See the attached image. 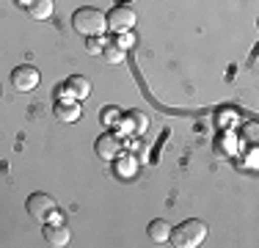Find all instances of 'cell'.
Here are the masks:
<instances>
[{
	"instance_id": "obj_1",
	"label": "cell",
	"mask_w": 259,
	"mask_h": 248,
	"mask_svg": "<svg viewBox=\"0 0 259 248\" xmlns=\"http://www.w3.org/2000/svg\"><path fill=\"white\" fill-rule=\"evenodd\" d=\"M207 240V223L199 218H188L182 221L177 229H171L168 243L177 248H199Z\"/></svg>"
},
{
	"instance_id": "obj_2",
	"label": "cell",
	"mask_w": 259,
	"mask_h": 248,
	"mask_svg": "<svg viewBox=\"0 0 259 248\" xmlns=\"http://www.w3.org/2000/svg\"><path fill=\"white\" fill-rule=\"evenodd\" d=\"M72 28L77 30L80 36H102L108 30V22H105V14L94 6H83L72 14Z\"/></svg>"
},
{
	"instance_id": "obj_3",
	"label": "cell",
	"mask_w": 259,
	"mask_h": 248,
	"mask_svg": "<svg viewBox=\"0 0 259 248\" xmlns=\"http://www.w3.org/2000/svg\"><path fill=\"white\" fill-rule=\"evenodd\" d=\"M39 80H41V74L33 64L14 66V72H11V86H14L20 94H30L33 89H39Z\"/></svg>"
},
{
	"instance_id": "obj_4",
	"label": "cell",
	"mask_w": 259,
	"mask_h": 248,
	"mask_svg": "<svg viewBox=\"0 0 259 248\" xmlns=\"http://www.w3.org/2000/svg\"><path fill=\"white\" fill-rule=\"evenodd\" d=\"M25 207H28L30 218L39 221V223H45V221H50L53 215H55V198L50 193H30Z\"/></svg>"
},
{
	"instance_id": "obj_5",
	"label": "cell",
	"mask_w": 259,
	"mask_h": 248,
	"mask_svg": "<svg viewBox=\"0 0 259 248\" xmlns=\"http://www.w3.org/2000/svg\"><path fill=\"white\" fill-rule=\"evenodd\" d=\"M135 11L130 9V6H113V9L105 14V22H108V28L113 30V33H127V30L135 28Z\"/></svg>"
},
{
	"instance_id": "obj_6",
	"label": "cell",
	"mask_w": 259,
	"mask_h": 248,
	"mask_svg": "<svg viewBox=\"0 0 259 248\" xmlns=\"http://www.w3.org/2000/svg\"><path fill=\"white\" fill-rule=\"evenodd\" d=\"M45 240H47V245H53V248H64V245H69L72 232H69V226H66V223L58 218V213H55L53 218L45 223Z\"/></svg>"
},
{
	"instance_id": "obj_7",
	"label": "cell",
	"mask_w": 259,
	"mask_h": 248,
	"mask_svg": "<svg viewBox=\"0 0 259 248\" xmlns=\"http://www.w3.org/2000/svg\"><path fill=\"white\" fill-rule=\"evenodd\" d=\"M94 152L100 154L102 160H108V163H110V160H113L116 154L121 152V141H119V135H116V133H102L100 138H97V144H94Z\"/></svg>"
},
{
	"instance_id": "obj_8",
	"label": "cell",
	"mask_w": 259,
	"mask_h": 248,
	"mask_svg": "<svg viewBox=\"0 0 259 248\" xmlns=\"http://www.w3.org/2000/svg\"><path fill=\"white\" fill-rule=\"evenodd\" d=\"M53 11H55L53 0H25V14L30 17V20H36V22L50 20Z\"/></svg>"
},
{
	"instance_id": "obj_9",
	"label": "cell",
	"mask_w": 259,
	"mask_h": 248,
	"mask_svg": "<svg viewBox=\"0 0 259 248\" xmlns=\"http://www.w3.org/2000/svg\"><path fill=\"white\" fill-rule=\"evenodd\" d=\"M64 89L69 91L72 99H85L91 94V80L85 77V74H72V77H66Z\"/></svg>"
},
{
	"instance_id": "obj_10",
	"label": "cell",
	"mask_w": 259,
	"mask_h": 248,
	"mask_svg": "<svg viewBox=\"0 0 259 248\" xmlns=\"http://www.w3.org/2000/svg\"><path fill=\"white\" fill-rule=\"evenodd\" d=\"M55 119L58 121H66V124H72V121H77L80 116H83V110H80V105L77 102H72V99H58L55 102Z\"/></svg>"
},
{
	"instance_id": "obj_11",
	"label": "cell",
	"mask_w": 259,
	"mask_h": 248,
	"mask_svg": "<svg viewBox=\"0 0 259 248\" xmlns=\"http://www.w3.org/2000/svg\"><path fill=\"white\" fill-rule=\"evenodd\" d=\"M146 116L141 113V110H130V113L124 116V121H121V135H130V133H135V135H141V133H146Z\"/></svg>"
},
{
	"instance_id": "obj_12",
	"label": "cell",
	"mask_w": 259,
	"mask_h": 248,
	"mask_svg": "<svg viewBox=\"0 0 259 248\" xmlns=\"http://www.w3.org/2000/svg\"><path fill=\"white\" fill-rule=\"evenodd\" d=\"M146 234H149V240L152 243H157V245H165L168 243V234H171V226L165 221H160V218H155L146 226Z\"/></svg>"
},
{
	"instance_id": "obj_13",
	"label": "cell",
	"mask_w": 259,
	"mask_h": 248,
	"mask_svg": "<svg viewBox=\"0 0 259 248\" xmlns=\"http://www.w3.org/2000/svg\"><path fill=\"white\" fill-rule=\"evenodd\" d=\"M113 163H116V171H119V177H124V179H130L135 171H138V163H135V157L133 154H116L113 157Z\"/></svg>"
},
{
	"instance_id": "obj_14",
	"label": "cell",
	"mask_w": 259,
	"mask_h": 248,
	"mask_svg": "<svg viewBox=\"0 0 259 248\" xmlns=\"http://www.w3.org/2000/svg\"><path fill=\"white\" fill-rule=\"evenodd\" d=\"M102 58L108 61V64H121L124 61V50L119 45H105L102 47Z\"/></svg>"
},
{
	"instance_id": "obj_15",
	"label": "cell",
	"mask_w": 259,
	"mask_h": 248,
	"mask_svg": "<svg viewBox=\"0 0 259 248\" xmlns=\"http://www.w3.org/2000/svg\"><path fill=\"white\" fill-rule=\"evenodd\" d=\"M119 121H121L119 108H102V124H105V127H110V124H119Z\"/></svg>"
},
{
	"instance_id": "obj_16",
	"label": "cell",
	"mask_w": 259,
	"mask_h": 248,
	"mask_svg": "<svg viewBox=\"0 0 259 248\" xmlns=\"http://www.w3.org/2000/svg\"><path fill=\"white\" fill-rule=\"evenodd\" d=\"M102 47H105V42L100 36H85V50H89L91 55H102Z\"/></svg>"
},
{
	"instance_id": "obj_17",
	"label": "cell",
	"mask_w": 259,
	"mask_h": 248,
	"mask_svg": "<svg viewBox=\"0 0 259 248\" xmlns=\"http://www.w3.org/2000/svg\"><path fill=\"white\" fill-rule=\"evenodd\" d=\"M116 45H119V47H121V50H124V53H127V50L135 45V36L130 33V30H127V33H119V39H116Z\"/></svg>"
},
{
	"instance_id": "obj_18",
	"label": "cell",
	"mask_w": 259,
	"mask_h": 248,
	"mask_svg": "<svg viewBox=\"0 0 259 248\" xmlns=\"http://www.w3.org/2000/svg\"><path fill=\"white\" fill-rule=\"evenodd\" d=\"M14 3H17V6H25V0H14Z\"/></svg>"
},
{
	"instance_id": "obj_19",
	"label": "cell",
	"mask_w": 259,
	"mask_h": 248,
	"mask_svg": "<svg viewBox=\"0 0 259 248\" xmlns=\"http://www.w3.org/2000/svg\"><path fill=\"white\" fill-rule=\"evenodd\" d=\"M0 94H3V86H0Z\"/></svg>"
}]
</instances>
